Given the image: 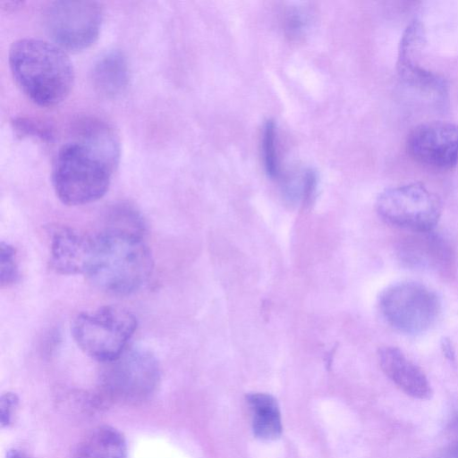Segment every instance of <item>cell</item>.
<instances>
[{
  "label": "cell",
  "mask_w": 458,
  "mask_h": 458,
  "mask_svg": "<svg viewBox=\"0 0 458 458\" xmlns=\"http://www.w3.org/2000/svg\"><path fill=\"white\" fill-rule=\"evenodd\" d=\"M119 159L120 143L114 130L96 118L81 120L53 163L56 196L69 206L98 200L108 191Z\"/></svg>",
  "instance_id": "6da1fadb"
},
{
  "label": "cell",
  "mask_w": 458,
  "mask_h": 458,
  "mask_svg": "<svg viewBox=\"0 0 458 458\" xmlns=\"http://www.w3.org/2000/svg\"><path fill=\"white\" fill-rule=\"evenodd\" d=\"M153 259L140 233L109 228L92 236L84 275L99 290L127 295L148 279Z\"/></svg>",
  "instance_id": "7a4b0ae2"
},
{
  "label": "cell",
  "mask_w": 458,
  "mask_h": 458,
  "mask_svg": "<svg viewBox=\"0 0 458 458\" xmlns=\"http://www.w3.org/2000/svg\"><path fill=\"white\" fill-rule=\"evenodd\" d=\"M9 66L21 90L35 104L53 106L64 101L74 82L67 53L54 42L23 38L9 50Z\"/></svg>",
  "instance_id": "3957f363"
},
{
  "label": "cell",
  "mask_w": 458,
  "mask_h": 458,
  "mask_svg": "<svg viewBox=\"0 0 458 458\" xmlns=\"http://www.w3.org/2000/svg\"><path fill=\"white\" fill-rule=\"evenodd\" d=\"M137 328V318L119 306H104L79 314L72 334L78 346L89 357L108 362L119 357Z\"/></svg>",
  "instance_id": "277c9868"
},
{
  "label": "cell",
  "mask_w": 458,
  "mask_h": 458,
  "mask_svg": "<svg viewBox=\"0 0 458 458\" xmlns=\"http://www.w3.org/2000/svg\"><path fill=\"white\" fill-rule=\"evenodd\" d=\"M159 380L156 357L147 350L131 349L105 363L99 387L103 397L109 401L137 403L155 392Z\"/></svg>",
  "instance_id": "5b68a950"
},
{
  "label": "cell",
  "mask_w": 458,
  "mask_h": 458,
  "mask_svg": "<svg viewBox=\"0 0 458 458\" xmlns=\"http://www.w3.org/2000/svg\"><path fill=\"white\" fill-rule=\"evenodd\" d=\"M378 306L392 328L409 335L430 329L441 311L437 293L415 281H402L386 288L379 296Z\"/></svg>",
  "instance_id": "8992f818"
},
{
  "label": "cell",
  "mask_w": 458,
  "mask_h": 458,
  "mask_svg": "<svg viewBox=\"0 0 458 458\" xmlns=\"http://www.w3.org/2000/svg\"><path fill=\"white\" fill-rule=\"evenodd\" d=\"M378 216L387 224L417 233H429L438 223L442 203L420 182L386 189L376 201Z\"/></svg>",
  "instance_id": "52a82bcc"
},
{
  "label": "cell",
  "mask_w": 458,
  "mask_h": 458,
  "mask_svg": "<svg viewBox=\"0 0 458 458\" xmlns=\"http://www.w3.org/2000/svg\"><path fill=\"white\" fill-rule=\"evenodd\" d=\"M43 19L55 44L65 51H81L98 38L103 9L96 1L58 0L48 4Z\"/></svg>",
  "instance_id": "ba28073f"
},
{
  "label": "cell",
  "mask_w": 458,
  "mask_h": 458,
  "mask_svg": "<svg viewBox=\"0 0 458 458\" xmlns=\"http://www.w3.org/2000/svg\"><path fill=\"white\" fill-rule=\"evenodd\" d=\"M407 148L420 164L447 171L458 163V124L444 121L421 123L410 133Z\"/></svg>",
  "instance_id": "9c48e42d"
},
{
  "label": "cell",
  "mask_w": 458,
  "mask_h": 458,
  "mask_svg": "<svg viewBox=\"0 0 458 458\" xmlns=\"http://www.w3.org/2000/svg\"><path fill=\"white\" fill-rule=\"evenodd\" d=\"M424 43L423 27L415 20L407 26L400 41L397 57L398 74L408 86L428 97L443 98L446 88L445 81L420 66L419 63Z\"/></svg>",
  "instance_id": "30bf717a"
},
{
  "label": "cell",
  "mask_w": 458,
  "mask_h": 458,
  "mask_svg": "<svg viewBox=\"0 0 458 458\" xmlns=\"http://www.w3.org/2000/svg\"><path fill=\"white\" fill-rule=\"evenodd\" d=\"M383 372L404 394L417 399H428L432 394L424 372L397 347L385 346L378 351Z\"/></svg>",
  "instance_id": "8fae6325"
},
{
  "label": "cell",
  "mask_w": 458,
  "mask_h": 458,
  "mask_svg": "<svg viewBox=\"0 0 458 458\" xmlns=\"http://www.w3.org/2000/svg\"><path fill=\"white\" fill-rule=\"evenodd\" d=\"M91 244L92 236L69 227L57 228L52 234L50 244L53 268L64 275H84Z\"/></svg>",
  "instance_id": "7c38bea8"
},
{
  "label": "cell",
  "mask_w": 458,
  "mask_h": 458,
  "mask_svg": "<svg viewBox=\"0 0 458 458\" xmlns=\"http://www.w3.org/2000/svg\"><path fill=\"white\" fill-rule=\"evenodd\" d=\"M91 80L101 96L109 98L120 96L129 82V65L124 54L118 49L102 54L93 65Z\"/></svg>",
  "instance_id": "4fadbf2b"
},
{
  "label": "cell",
  "mask_w": 458,
  "mask_h": 458,
  "mask_svg": "<svg viewBox=\"0 0 458 458\" xmlns=\"http://www.w3.org/2000/svg\"><path fill=\"white\" fill-rule=\"evenodd\" d=\"M72 458H127L126 442L115 428L98 427L78 445Z\"/></svg>",
  "instance_id": "5bb4252c"
},
{
  "label": "cell",
  "mask_w": 458,
  "mask_h": 458,
  "mask_svg": "<svg viewBox=\"0 0 458 458\" xmlns=\"http://www.w3.org/2000/svg\"><path fill=\"white\" fill-rule=\"evenodd\" d=\"M254 435L263 440L276 439L282 432V420L276 399L267 394L247 395Z\"/></svg>",
  "instance_id": "9a60e30c"
},
{
  "label": "cell",
  "mask_w": 458,
  "mask_h": 458,
  "mask_svg": "<svg viewBox=\"0 0 458 458\" xmlns=\"http://www.w3.org/2000/svg\"><path fill=\"white\" fill-rule=\"evenodd\" d=\"M276 124L272 120L266 122L262 135V152L267 174L275 178L279 175V165L276 147Z\"/></svg>",
  "instance_id": "2e32d148"
},
{
  "label": "cell",
  "mask_w": 458,
  "mask_h": 458,
  "mask_svg": "<svg viewBox=\"0 0 458 458\" xmlns=\"http://www.w3.org/2000/svg\"><path fill=\"white\" fill-rule=\"evenodd\" d=\"M15 249L7 242L0 244V283L1 286H10L19 279V269L15 259Z\"/></svg>",
  "instance_id": "e0dca14e"
},
{
  "label": "cell",
  "mask_w": 458,
  "mask_h": 458,
  "mask_svg": "<svg viewBox=\"0 0 458 458\" xmlns=\"http://www.w3.org/2000/svg\"><path fill=\"white\" fill-rule=\"evenodd\" d=\"M13 125L18 131L24 135L36 136L42 140L50 139L52 137L50 131L46 126L30 119H15Z\"/></svg>",
  "instance_id": "ac0fdd59"
},
{
  "label": "cell",
  "mask_w": 458,
  "mask_h": 458,
  "mask_svg": "<svg viewBox=\"0 0 458 458\" xmlns=\"http://www.w3.org/2000/svg\"><path fill=\"white\" fill-rule=\"evenodd\" d=\"M17 406L18 399L14 394L6 393L2 395L0 401V421L2 427L8 426L11 423Z\"/></svg>",
  "instance_id": "d6986e66"
},
{
  "label": "cell",
  "mask_w": 458,
  "mask_h": 458,
  "mask_svg": "<svg viewBox=\"0 0 458 458\" xmlns=\"http://www.w3.org/2000/svg\"><path fill=\"white\" fill-rule=\"evenodd\" d=\"M287 30L291 35H299L307 25V17L302 10H293L287 19Z\"/></svg>",
  "instance_id": "ffe728a7"
},
{
  "label": "cell",
  "mask_w": 458,
  "mask_h": 458,
  "mask_svg": "<svg viewBox=\"0 0 458 458\" xmlns=\"http://www.w3.org/2000/svg\"><path fill=\"white\" fill-rule=\"evenodd\" d=\"M440 458H458V442L450 445Z\"/></svg>",
  "instance_id": "44dd1931"
},
{
  "label": "cell",
  "mask_w": 458,
  "mask_h": 458,
  "mask_svg": "<svg viewBox=\"0 0 458 458\" xmlns=\"http://www.w3.org/2000/svg\"><path fill=\"white\" fill-rule=\"evenodd\" d=\"M442 347H443L445 354L449 359H453L454 355V352L453 347L451 345V342L448 339L443 340Z\"/></svg>",
  "instance_id": "7402d4cb"
},
{
  "label": "cell",
  "mask_w": 458,
  "mask_h": 458,
  "mask_svg": "<svg viewBox=\"0 0 458 458\" xmlns=\"http://www.w3.org/2000/svg\"><path fill=\"white\" fill-rule=\"evenodd\" d=\"M5 458H30L24 452L21 450H11L7 453Z\"/></svg>",
  "instance_id": "603a6c76"
}]
</instances>
